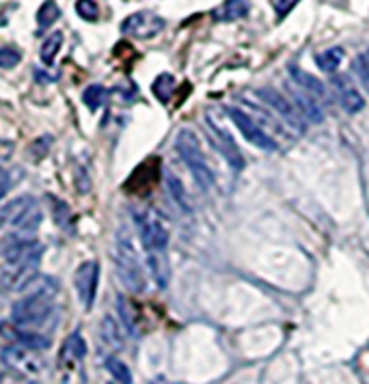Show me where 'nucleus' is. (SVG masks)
Segmentation results:
<instances>
[{"mask_svg":"<svg viewBox=\"0 0 369 384\" xmlns=\"http://www.w3.org/2000/svg\"><path fill=\"white\" fill-rule=\"evenodd\" d=\"M119 311H121V317H123V324H125V329L130 331V333H136L132 306L127 304V300H125V298H121V296H119Z\"/></svg>","mask_w":369,"mask_h":384,"instance_id":"cd10ccee","label":"nucleus"},{"mask_svg":"<svg viewBox=\"0 0 369 384\" xmlns=\"http://www.w3.org/2000/svg\"><path fill=\"white\" fill-rule=\"evenodd\" d=\"M115 268H117V277L121 279V283L127 287L130 292L141 294L145 292V268L141 263L138 251L132 242V238L127 236V232L117 234V244H115Z\"/></svg>","mask_w":369,"mask_h":384,"instance_id":"f03ea898","label":"nucleus"},{"mask_svg":"<svg viewBox=\"0 0 369 384\" xmlns=\"http://www.w3.org/2000/svg\"><path fill=\"white\" fill-rule=\"evenodd\" d=\"M167 186H169V192L173 195L175 203L183 209V212H192V205L186 197V190H183V186L179 184V180L171 175V177H167Z\"/></svg>","mask_w":369,"mask_h":384,"instance_id":"b1692460","label":"nucleus"},{"mask_svg":"<svg viewBox=\"0 0 369 384\" xmlns=\"http://www.w3.org/2000/svg\"><path fill=\"white\" fill-rule=\"evenodd\" d=\"M59 17H61L59 5L54 3V0H46V3L39 7V11H37V26H39V30H46L57 22Z\"/></svg>","mask_w":369,"mask_h":384,"instance_id":"6ab92c4d","label":"nucleus"},{"mask_svg":"<svg viewBox=\"0 0 369 384\" xmlns=\"http://www.w3.org/2000/svg\"><path fill=\"white\" fill-rule=\"evenodd\" d=\"M330 85H333V91H335V98L337 102L341 104V108L350 114H357L365 108V100L363 95L359 93V89L354 87L352 78L350 76H343V73H337L333 76V80H330Z\"/></svg>","mask_w":369,"mask_h":384,"instance_id":"9b49d317","label":"nucleus"},{"mask_svg":"<svg viewBox=\"0 0 369 384\" xmlns=\"http://www.w3.org/2000/svg\"><path fill=\"white\" fill-rule=\"evenodd\" d=\"M76 11L82 20L87 22H96L100 17V7L96 5V0H78L76 3Z\"/></svg>","mask_w":369,"mask_h":384,"instance_id":"a878e982","label":"nucleus"},{"mask_svg":"<svg viewBox=\"0 0 369 384\" xmlns=\"http://www.w3.org/2000/svg\"><path fill=\"white\" fill-rule=\"evenodd\" d=\"M357 71L361 76V82L365 85V89L369 91V50L365 54H361L357 59Z\"/></svg>","mask_w":369,"mask_h":384,"instance_id":"c85d7f7f","label":"nucleus"},{"mask_svg":"<svg viewBox=\"0 0 369 384\" xmlns=\"http://www.w3.org/2000/svg\"><path fill=\"white\" fill-rule=\"evenodd\" d=\"M3 331L17 345H24V348H28L33 352H39V350H48L50 348V339L46 335L33 333V331H22V329H11L9 324H3Z\"/></svg>","mask_w":369,"mask_h":384,"instance_id":"ddd939ff","label":"nucleus"},{"mask_svg":"<svg viewBox=\"0 0 369 384\" xmlns=\"http://www.w3.org/2000/svg\"><path fill=\"white\" fill-rule=\"evenodd\" d=\"M3 360L9 369L22 374V376H28V378H35L39 376L44 363L39 356H35L33 350L24 348V345H7V348L3 350Z\"/></svg>","mask_w":369,"mask_h":384,"instance_id":"1a4fd4ad","label":"nucleus"},{"mask_svg":"<svg viewBox=\"0 0 369 384\" xmlns=\"http://www.w3.org/2000/svg\"><path fill=\"white\" fill-rule=\"evenodd\" d=\"M61 46H63V33H59V30L52 33L48 40L44 42V46H42V61L46 65H52L54 63V56L59 54Z\"/></svg>","mask_w":369,"mask_h":384,"instance_id":"412c9836","label":"nucleus"},{"mask_svg":"<svg viewBox=\"0 0 369 384\" xmlns=\"http://www.w3.org/2000/svg\"><path fill=\"white\" fill-rule=\"evenodd\" d=\"M102 339L113 350H121L123 345H125V341L121 337V326L115 322V317H110V315L104 317V322H102Z\"/></svg>","mask_w":369,"mask_h":384,"instance_id":"a211bd4d","label":"nucleus"},{"mask_svg":"<svg viewBox=\"0 0 369 384\" xmlns=\"http://www.w3.org/2000/svg\"><path fill=\"white\" fill-rule=\"evenodd\" d=\"M249 9H251L249 0H225L223 5H218L212 11V17H214V22L227 24V22H235V20L246 17Z\"/></svg>","mask_w":369,"mask_h":384,"instance_id":"4468645a","label":"nucleus"},{"mask_svg":"<svg viewBox=\"0 0 369 384\" xmlns=\"http://www.w3.org/2000/svg\"><path fill=\"white\" fill-rule=\"evenodd\" d=\"M24 290H30L24 298L11 306V320L15 326H37L44 324L52 311V298L59 285L50 277H33ZM22 290V292H24Z\"/></svg>","mask_w":369,"mask_h":384,"instance_id":"f257e3e1","label":"nucleus"},{"mask_svg":"<svg viewBox=\"0 0 369 384\" xmlns=\"http://www.w3.org/2000/svg\"><path fill=\"white\" fill-rule=\"evenodd\" d=\"M0 218L7 229H13L17 234H33L37 232V227L42 225L44 214L37 201L28 195L11 199L0 209Z\"/></svg>","mask_w":369,"mask_h":384,"instance_id":"7ed1b4c3","label":"nucleus"},{"mask_svg":"<svg viewBox=\"0 0 369 384\" xmlns=\"http://www.w3.org/2000/svg\"><path fill=\"white\" fill-rule=\"evenodd\" d=\"M20 61H22L20 50H15L11 46H3V48H0V67H3V69H11V67H15Z\"/></svg>","mask_w":369,"mask_h":384,"instance_id":"bb28decb","label":"nucleus"},{"mask_svg":"<svg viewBox=\"0 0 369 384\" xmlns=\"http://www.w3.org/2000/svg\"><path fill=\"white\" fill-rule=\"evenodd\" d=\"M206 132L210 137V143L216 147V151L220 153V156L225 158V162H229V166L235 168V171H242L244 168V156H242V151H240V147L235 145V141L231 139V134L220 125H216L212 119H208Z\"/></svg>","mask_w":369,"mask_h":384,"instance_id":"0eeeda50","label":"nucleus"},{"mask_svg":"<svg viewBox=\"0 0 369 384\" xmlns=\"http://www.w3.org/2000/svg\"><path fill=\"white\" fill-rule=\"evenodd\" d=\"M289 73H291V80L296 82L300 89H305L307 93H311V95H316L318 100H324L326 98V89H324V85L316 78V76H311V73H307V71H303L300 67H289Z\"/></svg>","mask_w":369,"mask_h":384,"instance_id":"dca6fc26","label":"nucleus"},{"mask_svg":"<svg viewBox=\"0 0 369 384\" xmlns=\"http://www.w3.org/2000/svg\"><path fill=\"white\" fill-rule=\"evenodd\" d=\"M154 89V95L162 102V104H167L171 100V95L175 91V76L173 73H160L158 78L154 80L152 85Z\"/></svg>","mask_w":369,"mask_h":384,"instance_id":"aec40b11","label":"nucleus"},{"mask_svg":"<svg viewBox=\"0 0 369 384\" xmlns=\"http://www.w3.org/2000/svg\"><path fill=\"white\" fill-rule=\"evenodd\" d=\"M98 281H100L98 261H84V263L78 265L73 283H76V292L80 296V302H82L84 309H91V306H93L96 292H98Z\"/></svg>","mask_w":369,"mask_h":384,"instance_id":"9d476101","label":"nucleus"},{"mask_svg":"<svg viewBox=\"0 0 369 384\" xmlns=\"http://www.w3.org/2000/svg\"><path fill=\"white\" fill-rule=\"evenodd\" d=\"M164 24L167 22L156 11H138L127 15L121 22V33L125 37H132V40H154L164 30Z\"/></svg>","mask_w":369,"mask_h":384,"instance_id":"423d86ee","label":"nucleus"},{"mask_svg":"<svg viewBox=\"0 0 369 384\" xmlns=\"http://www.w3.org/2000/svg\"><path fill=\"white\" fill-rule=\"evenodd\" d=\"M294 100H296V108L305 114V117L311 121V123H320L324 119V110L318 102L316 95L307 93L305 89L296 87V93H294Z\"/></svg>","mask_w":369,"mask_h":384,"instance_id":"2eb2a0df","label":"nucleus"},{"mask_svg":"<svg viewBox=\"0 0 369 384\" xmlns=\"http://www.w3.org/2000/svg\"><path fill=\"white\" fill-rule=\"evenodd\" d=\"M229 117L235 123V128L240 130V134H242V137L253 147H260L264 151H274L276 149V143L268 137V134L264 132V128L257 123L251 114H246L244 110H240V108H229Z\"/></svg>","mask_w":369,"mask_h":384,"instance_id":"6e6552de","label":"nucleus"},{"mask_svg":"<svg viewBox=\"0 0 369 384\" xmlns=\"http://www.w3.org/2000/svg\"><path fill=\"white\" fill-rule=\"evenodd\" d=\"M104 100H106V89L102 85H91L82 93V102L89 106V110H100Z\"/></svg>","mask_w":369,"mask_h":384,"instance_id":"5701e85b","label":"nucleus"},{"mask_svg":"<svg viewBox=\"0 0 369 384\" xmlns=\"http://www.w3.org/2000/svg\"><path fill=\"white\" fill-rule=\"evenodd\" d=\"M300 3V0H279V3H276V15H279V20H283V17L296 7Z\"/></svg>","mask_w":369,"mask_h":384,"instance_id":"c756f323","label":"nucleus"},{"mask_svg":"<svg viewBox=\"0 0 369 384\" xmlns=\"http://www.w3.org/2000/svg\"><path fill=\"white\" fill-rule=\"evenodd\" d=\"M136 225H138L145 255L147 257L167 255L169 238H171L167 220H164L156 209H143L141 214H136Z\"/></svg>","mask_w":369,"mask_h":384,"instance_id":"39448f33","label":"nucleus"},{"mask_svg":"<svg viewBox=\"0 0 369 384\" xmlns=\"http://www.w3.org/2000/svg\"><path fill=\"white\" fill-rule=\"evenodd\" d=\"M257 95L270 106L274 108V112H279L281 117L291 125V128H296V130H305V123L300 119V112L298 108H294V104L289 100H285L283 95L279 91H272V89H262V91H257Z\"/></svg>","mask_w":369,"mask_h":384,"instance_id":"f8f14e48","label":"nucleus"},{"mask_svg":"<svg viewBox=\"0 0 369 384\" xmlns=\"http://www.w3.org/2000/svg\"><path fill=\"white\" fill-rule=\"evenodd\" d=\"M104 363H106V369L110 372V376L117 380V384H132V374L125 367V363H121L115 356H108Z\"/></svg>","mask_w":369,"mask_h":384,"instance_id":"4be33fe9","label":"nucleus"},{"mask_svg":"<svg viewBox=\"0 0 369 384\" xmlns=\"http://www.w3.org/2000/svg\"><path fill=\"white\" fill-rule=\"evenodd\" d=\"M63 352H65L69 358H73V360H80V358L87 354V343H84V339L80 337V333H73V335L67 339Z\"/></svg>","mask_w":369,"mask_h":384,"instance_id":"393cba45","label":"nucleus"},{"mask_svg":"<svg viewBox=\"0 0 369 384\" xmlns=\"http://www.w3.org/2000/svg\"><path fill=\"white\" fill-rule=\"evenodd\" d=\"M177 151L183 158V162H186V166L190 168L199 188L210 190L214 184V175H212V168L208 164V158H206V153H203V147L197 139V134L190 130H181L177 134Z\"/></svg>","mask_w":369,"mask_h":384,"instance_id":"20e7f679","label":"nucleus"},{"mask_svg":"<svg viewBox=\"0 0 369 384\" xmlns=\"http://www.w3.org/2000/svg\"><path fill=\"white\" fill-rule=\"evenodd\" d=\"M343 59H345V50L343 48H328V50H324V52H320L316 56V63H318V67L322 71L335 73L339 69V65L343 63Z\"/></svg>","mask_w":369,"mask_h":384,"instance_id":"f3484780","label":"nucleus"}]
</instances>
